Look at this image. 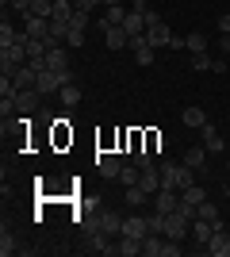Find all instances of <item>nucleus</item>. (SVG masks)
I'll use <instances>...</instances> for the list:
<instances>
[{
    "label": "nucleus",
    "instance_id": "1",
    "mask_svg": "<svg viewBox=\"0 0 230 257\" xmlns=\"http://www.w3.org/2000/svg\"><path fill=\"white\" fill-rule=\"evenodd\" d=\"M161 188H173V192H184L188 184H196V177L192 173L196 169H188L184 161H161Z\"/></svg>",
    "mask_w": 230,
    "mask_h": 257
},
{
    "label": "nucleus",
    "instance_id": "2",
    "mask_svg": "<svg viewBox=\"0 0 230 257\" xmlns=\"http://www.w3.org/2000/svg\"><path fill=\"white\" fill-rule=\"evenodd\" d=\"M23 65H27V50H23V43L0 46V77H16Z\"/></svg>",
    "mask_w": 230,
    "mask_h": 257
},
{
    "label": "nucleus",
    "instance_id": "3",
    "mask_svg": "<svg viewBox=\"0 0 230 257\" xmlns=\"http://www.w3.org/2000/svg\"><path fill=\"white\" fill-rule=\"evenodd\" d=\"M62 85H69L62 73H54V69H43V73H39V81H35V92H39V96H46V92H62Z\"/></svg>",
    "mask_w": 230,
    "mask_h": 257
},
{
    "label": "nucleus",
    "instance_id": "4",
    "mask_svg": "<svg viewBox=\"0 0 230 257\" xmlns=\"http://www.w3.org/2000/svg\"><path fill=\"white\" fill-rule=\"evenodd\" d=\"M46 69H54V73H62L66 81H73V73H69V54L62 50V46H50V54H46Z\"/></svg>",
    "mask_w": 230,
    "mask_h": 257
},
{
    "label": "nucleus",
    "instance_id": "5",
    "mask_svg": "<svg viewBox=\"0 0 230 257\" xmlns=\"http://www.w3.org/2000/svg\"><path fill=\"white\" fill-rule=\"evenodd\" d=\"M176 207H180V192H173V188H157V192H153V211L169 215V211H176Z\"/></svg>",
    "mask_w": 230,
    "mask_h": 257
},
{
    "label": "nucleus",
    "instance_id": "6",
    "mask_svg": "<svg viewBox=\"0 0 230 257\" xmlns=\"http://www.w3.org/2000/svg\"><path fill=\"white\" fill-rule=\"evenodd\" d=\"M199 131H203V150H207V154H226V150H230V142L222 139V135L211 127V123H203Z\"/></svg>",
    "mask_w": 230,
    "mask_h": 257
},
{
    "label": "nucleus",
    "instance_id": "7",
    "mask_svg": "<svg viewBox=\"0 0 230 257\" xmlns=\"http://www.w3.org/2000/svg\"><path fill=\"white\" fill-rule=\"evenodd\" d=\"M96 169H100V177H111V181H119V173H123L119 154H96Z\"/></svg>",
    "mask_w": 230,
    "mask_h": 257
},
{
    "label": "nucleus",
    "instance_id": "8",
    "mask_svg": "<svg viewBox=\"0 0 230 257\" xmlns=\"http://www.w3.org/2000/svg\"><path fill=\"white\" fill-rule=\"evenodd\" d=\"M207 253L211 257H230V230L226 226H215V234L207 242Z\"/></svg>",
    "mask_w": 230,
    "mask_h": 257
},
{
    "label": "nucleus",
    "instance_id": "9",
    "mask_svg": "<svg viewBox=\"0 0 230 257\" xmlns=\"http://www.w3.org/2000/svg\"><path fill=\"white\" fill-rule=\"evenodd\" d=\"M215 226H222V223H207V219H192V242H196V246H203V253H207V242H211V234H215Z\"/></svg>",
    "mask_w": 230,
    "mask_h": 257
},
{
    "label": "nucleus",
    "instance_id": "10",
    "mask_svg": "<svg viewBox=\"0 0 230 257\" xmlns=\"http://www.w3.org/2000/svg\"><path fill=\"white\" fill-rule=\"evenodd\" d=\"M131 50H134V62L138 65H153V46L146 43V35H131Z\"/></svg>",
    "mask_w": 230,
    "mask_h": 257
},
{
    "label": "nucleus",
    "instance_id": "11",
    "mask_svg": "<svg viewBox=\"0 0 230 257\" xmlns=\"http://www.w3.org/2000/svg\"><path fill=\"white\" fill-rule=\"evenodd\" d=\"M123 20H127V8H123V4H108L104 20L96 23V31H111V27H123Z\"/></svg>",
    "mask_w": 230,
    "mask_h": 257
},
{
    "label": "nucleus",
    "instance_id": "12",
    "mask_svg": "<svg viewBox=\"0 0 230 257\" xmlns=\"http://www.w3.org/2000/svg\"><path fill=\"white\" fill-rule=\"evenodd\" d=\"M146 43H150L153 50H161V46L173 43V31H169L165 23H153V27H146Z\"/></svg>",
    "mask_w": 230,
    "mask_h": 257
},
{
    "label": "nucleus",
    "instance_id": "13",
    "mask_svg": "<svg viewBox=\"0 0 230 257\" xmlns=\"http://www.w3.org/2000/svg\"><path fill=\"white\" fill-rule=\"evenodd\" d=\"M123 234L127 238H146L150 234V223H146L142 215H123Z\"/></svg>",
    "mask_w": 230,
    "mask_h": 257
},
{
    "label": "nucleus",
    "instance_id": "14",
    "mask_svg": "<svg viewBox=\"0 0 230 257\" xmlns=\"http://www.w3.org/2000/svg\"><path fill=\"white\" fill-rule=\"evenodd\" d=\"M180 123H184V127H192V131H199L203 123H207V111H203L199 104H188L184 111H180Z\"/></svg>",
    "mask_w": 230,
    "mask_h": 257
},
{
    "label": "nucleus",
    "instance_id": "15",
    "mask_svg": "<svg viewBox=\"0 0 230 257\" xmlns=\"http://www.w3.org/2000/svg\"><path fill=\"white\" fill-rule=\"evenodd\" d=\"M100 230L104 234H123V215L119 211H100Z\"/></svg>",
    "mask_w": 230,
    "mask_h": 257
},
{
    "label": "nucleus",
    "instance_id": "16",
    "mask_svg": "<svg viewBox=\"0 0 230 257\" xmlns=\"http://www.w3.org/2000/svg\"><path fill=\"white\" fill-rule=\"evenodd\" d=\"M123 31L127 35H146V12H127V20H123Z\"/></svg>",
    "mask_w": 230,
    "mask_h": 257
},
{
    "label": "nucleus",
    "instance_id": "17",
    "mask_svg": "<svg viewBox=\"0 0 230 257\" xmlns=\"http://www.w3.org/2000/svg\"><path fill=\"white\" fill-rule=\"evenodd\" d=\"M104 43H108V50H123V46H131V35L123 27H111V31H104Z\"/></svg>",
    "mask_w": 230,
    "mask_h": 257
},
{
    "label": "nucleus",
    "instance_id": "18",
    "mask_svg": "<svg viewBox=\"0 0 230 257\" xmlns=\"http://www.w3.org/2000/svg\"><path fill=\"white\" fill-rule=\"evenodd\" d=\"M138 188H142V192H157V188H161V173H157V165H153V169H142V177H138Z\"/></svg>",
    "mask_w": 230,
    "mask_h": 257
},
{
    "label": "nucleus",
    "instance_id": "19",
    "mask_svg": "<svg viewBox=\"0 0 230 257\" xmlns=\"http://www.w3.org/2000/svg\"><path fill=\"white\" fill-rule=\"evenodd\" d=\"M23 39H27V31H16L8 20L0 23V46H16V43H23Z\"/></svg>",
    "mask_w": 230,
    "mask_h": 257
},
{
    "label": "nucleus",
    "instance_id": "20",
    "mask_svg": "<svg viewBox=\"0 0 230 257\" xmlns=\"http://www.w3.org/2000/svg\"><path fill=\"white\" fill-rule=\"evenodd\" d=\"M35 104H39V92H35V88H20V92H16V111H35Z\"/></svg>",
    "mask_w": 230,
    "mask_h": 257
},
{
    "label": "nucleus",
    "instance_id": "21",
    "mask_svg": "<svg viewBox=\"0 0 230 257\" xmlns=\"http://www.w3.org/2000/svg\"><path fill=\"white\" fill-rule=\"evenodd\" d=\"M180 200H184V204H192V207H199L203 200H207V188H203V184H188L184 192H180Z\"/></svg>",
    "mask_w": 230,
    "mask_h": 257
},
{
    "label": "nucleus",
    "instance_id": "22",
    "mask_svg": "<svg viewBox=\"0 0 230 257\" xmlns=\"http://www.w3.org/2000/svg\"><path fill=\"white\" fill-rule=\"evenodd\" d=\"M161 246H165V234H146L142 238V253H150V257H161Z\"/></svg>",
    "mask_w": 230,
    "mask_h": 257
},
{
    "label": "nucleus",
    "instance_id": "23",
    "mask_svg": "<svg viewBox=\"0 0 230 257\" xmlns=\"http://www.w3.org/2000/svg\"><path fill=\"white\" fill-rule=\"evenodd\" d=\"M16 81V88H35V81H39V69H31V65H23L20 73L12 77Z\"/></svg>",
    "mask_w": 230,
    "mask_h": 257
},
{
    "label": "nucleus",
    "instance_id": "24",
    "mask_svg": "<svg viewBox=\"0 0 230 257\" xmlns=\"http://www.w3.org/2000/svg\"><path fill=\"white\" fill-rule=\"evenodd\" d=\"M58 100H62V104H66V107H77V104H81V88H77L73 81H69V85H62V92H58Z\"/></svg>",
    "mask_w": 230,
    "mask_h": 257
},
{
    "label": "nucleus",
    "instance_id": "25",
    "mask_svg": "<svg viewBox=\"0 0 230 257\" xmlns=\"http://www.w3.org/2000/svg\"><path fill=\"white\" fill-rule=\"evenodd\" d=\"M142 253V238H127L123 234V242H119V257H138Z\"/></svg>",
    "mask_w": 230,
    "mask_h": 257
},
{
    "label": "nucleus",
    "instance_id": "26",
    "mask_svg": "<svg viewBox=\"0 0 230 257\" xmlns=\"http://www.w3.org/2000/svg\"><path fill=\"white\" fill-rule=\"evenodd\" d=\"M203 161H207V150H203V146H196V150L184 154V165H188V169H203Z\"/></svg>",
    "mask_w": 230,
    "mask_h": 257
},
{
    "label": "nucleus",
    "instance_id": "27",
    "mask_svg": "<svg viewBox=\"0 0 230 257\" xmlns=\"http://www.w3.org/2000/svg\"><path fill=\"white\" fill-rule=\"evenodd\" d=\"M196 219H207V223H222V219H219V207L211 204V200H203V204L196 207Z\"/></svg>",
    "mask_w": 230,
    "mask_h": 257
},
{
    "label": "nucleus",
    "instance_id": "28",
    "mask_svg": "<svg viewBox=\"0 0 230 257\" xmlns=\"http://www.w3.org/2000/svg\"><path fill=\"white\" fill-rule=\"evenodd\" d=\"M16 249H20V246H16V234H12L8 226H4V230H0V253L8 257V253H16Z\"/></svg>",
    "mask_w": 230,
    "mask_h": 257
},
{
    "label": "nucleus",
    "instance_id": "29",
    "mask_svg": "<svg viewBox=\"0 0 230 257\" xmlns=\"http://www.w3.org/2000/svg\"><path fill=\"white\" fill-rule=\"evenodd\" d=\"M188 50H192V54H203V50H207V35H203V31H192V35H188Z\"/></svg>",
    "mask_w": 230,
    "mask_h": 257
},
{
    "label": "nucleus",
    "instance_id": "30",
    "mask_svg": "<svg viewBox=\"0 0 230 257\" xmlns=\"http://www.w3.org/2000/svg\"><path fill=\"white\" fill-rule=\"evenodd\" d=\"M146 200H150V192H142L138 184H131V188H127V204H131V207H142Z\"/></svg>",
    "mask_w": 230,
    "mask_h": 257
},
{
    "label": "nucleus",
    "instance_id": "31",
    "mask_svg": "<svg viewBox=\"0 0 230 257\" xmlns=\"http://www.w3.org/2000/svg\"><path fill=\"white\" fill-rule=\"evenodd\" d=\"M138 177H142V169L138 165H123V173H119V181L131 188V184H138Z\"/></svg>",
    "mask_w": 230,
    "mask_h": 257
},
{
    "label": "nucleus",
    "instance_id": "32",
    "mask_svg": "<svg viewBox=\"0 0 230 257\" xmlns=\"http://www.w3.org/2000/svg\"><path fill=\"white\" fill-rule=\"evenodd\" d=\"M88 23H92V12H73L69 27H77V31H88Z\"/></svg>",
    "mask_w": 230,
    "mask_h": 257
},
{
    "label": "nucleus",
    "instance_id": "33",
    "mask_svg": "<svg viewBox=\"0 0 230 257\" xmlns=\"http://www.w3.org/2000/svg\"><path fill=\"white\" fill-rule=\"evenodd\" d=\"M131 161L138 165V169H153V158H150V150H134V154H131Z\"/></svg>",
    "mask_w": 230,
    "mask_h": 257
},
{
    "label": "nucleus",
    "instance_id": "34",
    "mask_svg": "<svg viewBox=\"0 0 230 257\" xmlns=\"http://www.w3.org/2000/svg\"><path fill=\"white\" fill-rule=\"evenodd\" d=\"M211 65H215V58H211L207 50H203V54H192V69H211Z\"/></svg>",
    "mask_w": 230,
    "mask_h": 257
},
{
    "label": "nucleus",
    "instance_id": "35",
    "mask_svg": "<svg viewBox=\"0 0 230 257\" xmlns=\"http://www.w3.org/2000/svg\"><path fill=\"white\" fill-rule=\"evenodd\" d=\"M146 223H150V230H153V234H165V215H161V211H153L150 219H146Z\"/></svg>",
    "mask_w": 230,
    "mask_h": 257
},
{
    "label": "nucleus",
    "instance_id": "36",
    "mask_svg": "<svg viewBox=\"0 0 230 257\" xmlns=\"http://www.w3.org/2000/svg\"><path fill=\"white\" fill-rule=\"evenodd\" d=\"M66 43H69V46H85V31H77V27H69Z\"/></svg>",
    "mask_w": 230,
    "mask_h": 257
},
{
    "label": "nucleus",
    "instance_id": "37",
    "mask_svg": "<svg viewBox=\"0 0 230 257\" xmlns=\"http://www.w3.org/2000/svg\"><path fill=\"white\" fill-rule=\"evenodd\" d=\"M180 253V242H173V238H165V246H161V257H176Z\"/></svg>",
    "mask_w": 230,
    "mask_h": 257
},
{
    "label": "nucleus",
    "instance_id": "38",
    "mask_svg": "<svg viewBox=\"0 0 230 257\" xmlns=\"http://www.w3.org/2000/svg\"><path fill=\"white\" fill-rule=\"evenodd\" d=\"M73 4H77V12H96L104 0H73Z\"/></svg>",
    "mask_w": 230,
    "mask_h": 257
},
{
    "label": "nucleus",
    "instance_id": "39",
    "mask_svg": "<svg viewBox=\"0 0 230 257\" xmlns=\"http://www.w3.org/2000/svg\"><path fill=\"white\" fill-rule=\"evenodd\" d=\"M219 35H230V12H222V16H219Z\"/></svg>",
    "mask_w": 230,
    "mask_h": 257
},
{
    "label": "nucleus",
    "instance_id": "40",
    "mask_svg": "<svg viewBox=\"0 0 230 257\" xmlns=\"http://www.w3.org/2000/svg\"><path fill=\"white\" fill-rule=\"evenodd\" d=\"M12 8L16 12H31V0H12Z\"/></svg>",
    "mask_w": 230,
    "mask_h": 257
},
{
    "label": "nucleus",
    "instance_id": "41",
    "mask_svg": "<svg viewBox=\"0 0 230 257\" xmlns=\"http://www.w3.org/2000/svg\"><path fill=\"white\" fill-rule=\"evenodd\" d=\"M131 8L134 12H150V4H146V0H131Z\"/></svg>",
    "mask_w": 230,
    "mask_h": 257
},
{
    "label": "nucleus",
    "instance_id": "42",
    "mask_svg": "<svg viewBox=\"0 0 230 257\" xmlns=\"http://www.w3.org/2000/svg\"><path fill=\"white\" fill-rule=\"evenodd\" d=\"M219 43H222V54H230V35H219Z\"/></svg>",
    "mask_w": 230,
    "mask_h": 257
},
{
    "label": "nucleus",
    "instance_id": "43",
    "mask_svg": "<svg viewBox=\"0 0 230 257\" xmlns=\"http://www.w3.org/2000/svg\"><path fill=\"white\" fill-rule=\"evenodd\" d=\"M108 4H123V0H104V8H108Z\"/></svg>",
    "mask_w": 230,
    "mask_h": 257
},
{
    "label": "nucleus",
    "instance_id": "44",
    "mask_svg": "<svg viewBox=\"0 0 230 257\" xmlns=\"http://www.w3.org/2000/svg\"><path fill=\"white\" fill-rule=\"evenodd\" d=\"M226 169H230V158H226Z\"/></svg>",
    "mask_w": 230,
    "mask_h": 257
},
{
    "label": "nucleus",
    "instance_id": "45",
    "mask_svg": "<svg viewBox=\"0 0 230 257\" xmlns=\"http://www.w3.org/2000/svg\"><path fill=\"white\" fill-rule=\"evenodd\" d=\"M4 4H12V0H4Z\"/></svg>",
    "mask_w": 230,
    "mask_h": 257
},
{
    "label": "nucleus",
    "instance_id": "46",
    "mask_svg": "<svg viewBox=\"0 0 230 257\" xmlns=\"http://www.w3.org/2000/svg\"><path fill=\"white\" fill-rule=\"evenodd\" d=\"M226 230H230V223H226Z\"/></svg>",
    "mask_w": 230,
    "mask_h": 257
},
{
    "label": "nucleus",
    "instance_id": "47",
    "mask_svg": "<svg viewBox=\"0 0 230 257\" xmlns=\"http://www.w3.org/2000/svg\"><path fill=\"white\" fill-rule=\"evenodd\" d=\"M226 142H230V139H226Z\"/></svg>",
    "mask_w": 230,
    "mask_h": 257
}]
</instances>
